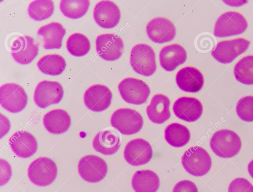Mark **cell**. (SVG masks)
I'll return each instance as SVG.
<instances>
[{
	"mask_svg": "<svg viewBox=\"0 0 253 192\" xmlns=\"http://www.w3.org/2000/svg\"><path fill=\"white\" fill-rule=\"evenodd\" d=\"M210 147L217 156L228 159L239 152L242 142L239 136L229 129H221L215 132L210 141Z\"/></svg>",
	"mask_w": 253,
	"mask_h": 192,
	"instance_id": "1",
	"label": "cell"
},
{
	"mask_svg": "<svg viewBox=\"0 0 253 192\" xmlns=\"http://www.w3.org/2000/svg\"><path fill=\"white\" fill-rule=\"evenodd\" d=\"M181 163L188 173L196 177L206 175L211 166L210 155L200 146H193L186 150L181 158Z\"/></svg>",
	"mask_w": 253,
	"mask_h": 192,
	"instance_id": "2",
	"label": "cell"
},
{
	"mask_svg": "<svg viewBox=\"0 0 253 192\" xmlns=\"http://www.w3.org/2000/svg\"><path fill=\"white\" fill-rule=\"evenodd\" d=\"M130 63L134 71L145 76L152 75L157 68L155 52L146 44H138L132 48Z\"/></svg>",
	"mask_w": 253,
	"mask_h": 192,
	"instance_id": "3",
	"label": "cell"
},
{
	"mask_svg": "<svg viewBox=\"0 0 253 192\" xmlns=\"http://www.w3.org/2000/svg\"><path fill=\"white\" fill-rule=\"evenodd\" d=\"M57 168L54 161L47 157H40L32 162L28 176L34 184L41 187L50 185L56 179Z\"/></svg>",
	"mask_w": 253,
	"mask_h": 192,
	"instance_id": "4",
	"label": "cell"
},
{
	"mask_svg": "<svg viewBox=\"0 0 253 192\" xmlns=\"http://www.w3.org/2000/svg\"><path fill=\"white\" fill-rule=\"evenodd\" d=\"M247 27V21L241 14L236 11H228L217 19L213 34L219 37L237 35L243 33Z\"/></svg>",
	"mask_w": 253,
	"mask_h": 192,
	"instance_id": "5",
	"label": "cell"
},
{
	"mask_svg": "<svg viewBox=\"0 0 253 192\" xmlns=\"http://www.w3.org/2000/svg\"><path fill=\"white\" fill-rule=\"evenodd\" d=\"M113 127L124 135H131L140 130L143 120L139 113L130 108H120L112 114L110 120Z\"/></svg>",
	"mask_w": 253,
	"mask_h": 192,
	"instance_id": "6",
	"label": "cell"
},
{
	"mask_svg": "<svg viewBox=\"0 0 253 192\" xmlns=\"http://www.w3.org/2000/svg\"><path fill=\"white\" fill-rule=\"evenodd\" d=\"M118 90L125 101L135 105L143 104L150 94V88L146 83L131 77L121 81L118 85Z\"/></svg>",
	"mask_w": 253,
	"mask_h": 192,
	"instance_id": "7",
	"label": "cell"
},
{
	"mask_svg": "<svg viewBox=\"0 0 253 192\" xmlns=\"http://www.w3.org/2000/svg\"><path fill=\"white\" fill-rule=\"evenodd\" d=\"M28 97L24 89L15 83H6L0 88V103L8 111L15 113L23 110L27 104Z\"/></svg>",
	"mask_w": 253,
	"mask_h": 192,
	"instance_id": "8",
	"label": "cell"
},
{
	"mask_svg": "<svg viewBox=\"0 0 253 192\" xmlns=\"http://www.w3.org/2000/svg\"><path fill=\"white\" fill-rule=\"evenodd\" d=\"M78 170L80 176L89 183H97L106 176L108 167L105 161L98 156L86 155L80 160Z\"/></svg>",
	"mask_w": 253,
	"mask_h": 192,
	"instance_id": "9",
	"label": "cell"
},
{
	"mask_svg": "<svg viewBox=\"0 0 253 192\" xmlns=\"http://www.w3.org/2000/svg\"><path fill=\"white\" fill-rule=\"evenodd\" d=\"M250 42L243 38L223 40L218 42L212 51V56L222 64L232 63L248 48Z\"/></svg>",
	"mask_w": 253,
	"mask_h": 192,
	"instance_id": "10",
	"label": "cell"
},
{
	"mask_svg": "<svg viewBox=\"0 0 253 192\" xmlns=\"http://www.w3.org/2000/svg\"><path fill=\"white\" fill-rule=\"evenodd\" d=\"M63 94V87L59 82L44 80L37 86L34 99L38 107L45 108L51 104L58 103Z\"/></svg>",
	"mask_w": 253,
	"mask_h": 192,
	"instance_id": "11",
	"label": "cell"
},
{
	"mask_svg": "<svg viewBox=\"0 0 253 192\" xmlns=\"http://www.w3.org/2000/svg\"><path fill=\"white\" fill-rule=\"evenodd\" d=\"M10 43L11 55L14 60L20 64L30 63L38 54V45L30 36H16Z\"/></svg>",
	"mask_w": 253,
	"mask_h": 192,
	"instance_id": "12",
	"label": "cell"
},
{
	"mask_svg": "<svg viewBox=\"0 0 253 192\" xmlns=\"http://www.w3.org/2000/svg\"><path fill=\"white\" fill-rule=\"evenodd\" d=\"M153 155L150 143L142 138L133 139L128 142L125 148V160L133 166H139L148 163Z\"/></svg>",
	"mask_w": 253,
	"mask_h": 192,
	"instance_id": "13",
	"label": "cell"
},
{
	"mask_svg": "<svg viewBox=\"0 0 253 192\" xmlns=\"http://www.w3.org/2000/svg\"><path fill=\"white\" fill-rule=\"evenodd\" d=\"M95 43L98 55L106 61H115L122 55L124 43L122 38L116 34H101L97 37Z\"/></svg>",
	"mask_w": 253,
	"mask_h": 192,
	"instance_id": "14",
	"label": "cell"
},
{
	"mask_svg": "<svg viewBox=\"0 0 253 192\" xmlns=\"http://www.w3.org/2000/svg\"><path fill=\"white\" fill-rule=\"evenodd\" d=\"M112 94L106 86L96 84L88 88L84 94V102L89 110L101 112L106 109L110 105Z\"/></svg>",
	"mask_w": 253,
	"mask_h": 192,
	"instance_id": "15",
	"label": "cell"
},
{
	"mask_svg": "<svg viewBox=\"0 0 253 192\" xmlns=\"http://www.w3.org/2000/svg\"><path fill=\"white\" fill-rule=\"evenodd\" d=\"M146 32L149 38L154 42L164 43L174 38L176 29L170 20L164 17H157L148 22Z\"/></svg>",
	"mask_w": 253,
	"mask_h": 192,
	"instance_id": "16",
	"label": "cell"
},
{
	"mask_svg": "<svg viewBox=\"0 0 253 192\" xmlns=\"http://www.w3.org/2000/svg\"><path fill=\"white\" fill-rule=\"evenodd\" d=\"M93 15L96 23L104 29L115 27L121 18L119 7L110 0H102L98 2L94 7Z\"/></svg>",
	"mask_w": 253,
	"mask_h": 192,
	"instance_id": "17",
	"label": "cell"
},
{
	"mask_svg": "<svg viewBox=\"0 0 253 192\" xmlns=\"http://www.w3.org/2000/svg\"><path fill=\"white\" fill-rule=\"evenodd\" d=\"M173 111L175 116L183 121L192 122L198 120L203 111L201 102L191 97H181L174 102Z\"/></svg>",
	"mask_w": 253,
	"mask_h": 192,
	"instance_id": "18",
	"label": "cell"
},
{
	"mask_svg": "<svg viewBox=\"0 0 253 192\" xmlns=\"http://www.w3.org/2000/svg\"><path fill=\"white\" fill-rule=\"evenodd\" d=\"M9 144L16 155L22 158L33 156L38 148L35 137L30 132L24 130L14 133L9 138Z\"/></svg>",
	"mask_w": 253,
	"mask_h": 192,
	"instance_id": "19",
	"label": "cell"
},
{
	"mask_svg": "<svg viewBox=\"0 0 253 192\" xmlns=\"http://www.w3.org/2000/svg\"><path fill=\"white\" fill-rule=\"evenodd\" d=\"M176 83L182 91L189 93H196L203 88L204 77L198 69L187 66L179 70L176 75Z\"/></svg>",
	"mask_w": 253,
	"mask_h": 192,
	"instance_id": "20",
	"label": "cell"
},
{
	"mask_svg": "<svg viewBox=\"0 0 253 192\" xmlns=\"http://www.w3.org/2000/svg\"><path fill=\"white\" fill-rule=\"evenodd\" d=\"M187 59L185 49L181 45L173 44L164 47L160 51L161 66L167 71H172L184 64Z\"/></svg>",
	"mask_w": 253,
	"mask_h": 192,
	"instance_id": "21",
	"label": "cell"
},
{
	"mask_svg": "<svg viewBox=\"0 0 253 192\" xmlns=\"http://www.w3.org/2000/svg\"><path fill=\"white\" fill-rule=\"evenodd\" d=\"M92 145L96 151L104 155H111L120 148V137L115 130L103 129L95 135Z\"/></svg>",
	"mask_w": 253,
	"mask_h": 192,
	"instance_id": "22",
	"label": "cell"
},
{
	"mask_svg": "<svg viewBox=\"0 0 253 192\" xmlns=\"http://www.w3.org/2000/svg\"><path fill=\"white\" fill-rule=\"evenodd\" d=\"M169 105L170 100L167 96L162 94L155 95L146 108L149 120L157 124L165 122L170 117Z\"/></svg>",
	"mask_w": 253,
	"mask_h": 192,
	"instance_id": "23",
	"label": "cell"
},
{
	"mask_svg": "<svg viewBox=\"0 0 253 192\" xmlns=\"http://www.w3.org/2000/svg\"><path fill=\"white\" fill-rule=\"evenodd\" d=\"M43 123L48 131L59 134L68 130L71 123V118L66 111L61 109H54L44 115Z\"/></svg>",
	"mask_w": 253,
	"mask_h": 192,
	"instance_id": "24",
	"label": "cell"
},
{
	"mask_svg": "<svg viewBox=\"0 0 253 192\" xmlns=\"http://www.w3.org/2000/svg\"><path fill=\"white\" fill-rule=\"evenodd\" d=\"M65 32L62 25L57 22L46 24L40 28L37 32L43 38V47L45 49L60 48Z\"/></svg>",
	"mask_w": 253,
	"mask_h": 192,
	"instance_id": "25",
	"label": "cell"
},
{
	"mask_svg": "<svg viewBox=\"0 0 253 192\" xmlns=\"http://www.w3.org/2000/svg\"><path fill=\"white\" fill-rule=\"evenodd\" d=\"M131 186L135 192H156L160 187V179L152 170H138L132 178Z\"/></svg>",
	"mask_w": 253,
	"mask_h": 192,
	"instance_id": "26",
	"label": "cell"
},
{
	"mask_svg": "<svg viewBox=\"0 0 253 192\" xmlns=\"http://www.w3.org/2000/svg\"><path fill=\"white\" fill-rule=\"evenodd\" d=\"M166 141L173 147H182L186 145L190 139V133L187 127L179 123H173L165 130Z\"/></svg>",
	"mask_w": 253,
	"mask_h": 192,
	"instance_id": "27",
	"label": "cell"
},
{
	"mask_svg": "<svg viewBox=\"0 0 253 192\" xmlns=\"http://www.w3.org/2000/svg\"><path fill=\"white\" fill-rule=\"evenodd\" d=\"M37 66L42 73L55 76L63 72L66 64L62 56L57 54H49L42 57L37 63Z\"/></svg>",
	"mask_w": 253,
	"mask_h": 192,
	"instance_id": "28",
	"label": "cell"
},
{
	"mask_svg": "<svg viewBox=\"0 0 253 192\" xmlns=\"http://www.w3.org/2000/svg\"><path fill=\"white\" fill-rule=\"evenodd\" d=\"M89 4L88 0H62L60 3V9L66 17L78 19L87 12Z\"/></svg>",
	"mask_w": 253,
	"mask_h": 192,
	"instance_id": "29",
	"label": "cell"
},
{
	"mask_svg": "<svg viewBox=\"0 0 253 192\" xmlns=\"http://www.w3.org/2000/svg\"><path fill=\"white\" fill-rule=\"evenodd\" d=\"M237 81L245 85H253V56H246L237 62L234 68Z\"/></svg>",
	"mask_w": 253,
	"mask_h": 192,
	"instance_id": "30",
	"label": "cell"
},
{
	"mask_svg": "<svg viewBox=\"0 0 253 192\" xmlns=\"http://www.w3.org/2000/svg\"><path fill=\"white\" fill-rule=\"evenodd\" d=\"M54 9V3L50 0H36L31 2L28 8L30 17L36 21L49 18Z\"/></svg>",
	"mask_w": 253,
	"mask_h": 192,
	"instance_id": "31",
	"label": "cell"
},
{
	"mask_svg": "<svg viewBox=\"0 0 253 192\" xmlns=\"http://www.w3.org/2000/svg\"><path fill=\"white\" fill-rule=\"evenodd\" d=\"M66 47L71 55L81 57L89 52L90 44L88 39L84 35L75 33L71 35L68 38Z\"/></svg>",
	"mask_w": 253,
	"mask_h": 192,
	"instance_id": "32",
	"label": "cell"
},
{
	"mask_svg": "<svg viewBox=\"0 0 253 192\" xmlns=\"http://www.w3.org/2000/svg\"><path fill=\"white\" fill-rule=\"evenodd\" d=\"M236 111L238 117L245 122L253 121V96L243 97L238 102Z\"/></svg>",
	"mask_w": 253,
	"mask_h": 192,
	"instance_id": "33",
	"label": "cell"
},
{
	"mask_svg": "<svg viewBox=\"0 0 253 192\" xmlns=\"http://www.w3.org/2000/svg\"><path fill=\"white\" fill-rule=\"evenodd\" d=\"M228 192H253V185L245 178H237L229 184Z\"/></svg>",
	"mask_w": 253,
	"mask_h": 192,
	"instance_id": "34",
	"label": "cell"
},
{
	"mask_svg": "<svg viewBox=\"0 0 253 192\" xmlns=\"http://www.w3.org/2000/svg\"><path fill=\"white\" fill-rule=\"evenodd\" d=\"M172 192H198L197 186L189 180H182L174 187Z\"/></svg>",
	"mask_w": 253,
	"mask_h": 192,
	"instance_id": "35",
	"label": "cell"
},
{
	"mask_svg": "<svg viewBox=\"0 0 253 192\" xmlns=\"http://www.w3.org/2000/svg\"><path fill=\"white\" fill-rule=\"evenodd\" d=\"M4 168L5 170V171L0 172H1V181L3 179V181L1 184V185H2L3 184H5L7 181H9L11 175V170L10 166L8 163V162L4 160Z\"/></svg>",
	"mask_w": 253,
	"mask_h": 192,
	"instance_id": "36",
	"label": "cell"
},
{
	"mask_svg": "<svg viewBox=\"0 0 253 192\" xmlns=\"http://www.w3.org/2000/svg\"><path fill=\"white\" fill-rule=\"evenodd\" d=\"M248 170L251 176L253 178V160L248 164Z\"/></svg>",
	"mask_w": 253,
	"mask_h": 192,
	"instance_id": "37",
	"label": "cell"
}]
</instances>
